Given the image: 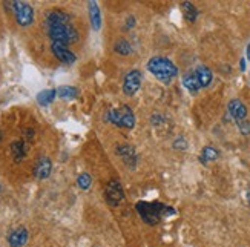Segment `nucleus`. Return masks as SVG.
Instances as JSON below:
<instances>
[{
  "label": "nucleus",
  "mask_w": 250,
  "mask_h": 247,
  "mask_svg": "<svg viewBox=\"0 0 250 247\" xmlns=\"http://www.w3.org/2000/svg\"><path fill=\"white\" fill-rule=\"evenodd\" d=\"M135 25V19L130 16V17H127V20H126V29H129V28H132Z\"/></svg>",
  "instance_id": "393cba45"
},
{
  "label": "nucleus",
  "mask_w": 250,
  "mask_h": 247,
  "mask_svg": "<svg viewBox=\"0 0 250 247\" xmlns=\"http://www.w3.org/2000/svg\"><path fill=\"white\" fill-rule=\"evenodd\" d=\"M104 118L109 123L118 126V127H126V129H132L135 124V117L134 112L129 106H120L115 107V109H109L106 112Z\"/></svg>",
  "instance_id": "20e7f679"
},
{
  "label": "nucleus",
  "mask_w": 250,
  "mask_h": 247,
  "mask_svg": "<svg viewBox=\"0 0 250 247\" xmlns=\"http://www.w3.org/2000/svg\"><path fill=\"white\" fill-rule=\"evenodd\" d=\"M173 147L175 149H181V150H184L188 147V143H186V140H184L183 137H178L175 142H173Z\"/></svg>",
  "instance_id": "b1692460"
},
{
  "label": "nucleus",
  "mask_w": 250,
  "mask_h": 247,
  "mask_svg": "<svg viewBox=\"0 0 250 247\" xmlns=\"http://www.w3.org/2000/svg\"><path fill=\"white\" fill-rule=\"evenodd\" d=\"M195 75H197L201 88H208V86L212 83V79H213L212 71L208 66H204V64H200V66L195 69Z\"/></svg>",
  "instance_id": "4468645a"
},
{
  "label": "nucleus",
  "mask_w": 250,
  "mask_h": 247,
  "mask_svg": "<svg viewBox=\"0 0 250 247\" xmlns=\"http://www.w3.org/2000/svg\"><path fill=\"white\" fill-rule=\"evenodd\" d=\"M91 183H92V178L89 174H80L77 178V185L82 190H88L91 187Z\"/></svg>",
  "instance_id": "4be33fe9"
},
{
  "label": "nucleus",
  "mask_w": 250,
  "mask_h": 247,
  "mask_svg": "<svg viewBox=\"0 0 250 247\" xmlns=\"http://www.w3.org/2000/svg\"><path fill=\"white\" fill-rule=\"evenodd\" d=\"M114 51L117 54H120V56H129L130 52H132V46H130V43L125 39H118L114 45Z\"/></svg>",
  "instance_id": "aec40b11"
},
{
  "label": "nucleus",
  "mask_w": 250,
  "mask_h": 247,
  "mask_svg": "<svg viewBox=\"0 0 250 247\" xmlns=\"http://www.w3.org/2000/svg\"><path fill=\"white\" fill-rule=\"evenodd\" d=\"M46 28L48 36L52 43L59 45H72L79 40V32L74 28L71 16L62 9H52L46 16Z\"/></svg>",
  "instance_id": "f257e3e1"
},
{
  "label": "nucleus",
  "mask_w": 250,
  "mask_h": 247,
  "mask_svg": "<svg viewBox=\"0 0 250 247\" xmlns=\"http://www.w3.org/2000/svg\"><path fill=\"white\" fill-rule=\"evenodd\" d=\"M117 155H120L122 160L125 161V163L130 167V166H135L137 163V155H135V150L134 147H130L127 144H122V146H118L117 147Z\"/></svg>",
  "instance_id": "f8f14e48"
},
{
  "label": "nucleus",
  "mask_w": 250,
  "mask_h": 247,
  "mask_svg": "<svg viewBox=\"0 0 250 247\" xmlns=\"http://www.w3.org/2000/svg\"><path fill=\"white\" fill-rule=\"evenodd\" d=\"M56 95H57L56 89H45V91H42V92L37 94V102L42 106H48V104H51L54 102Z\"/></svg>",
  "instance_id": "f3484780"
},
{
  "label": "nucleus",
  "mask_w": 250,
  "mask_h": 247,
  "mask_svg": "<svg viewBox=\"0 0 250 247\" xmlns=\"http://www.w3.org/2000/svg\"><path fill=\"white\" fill-rule=\"evenodd\" d=\"M227 111H229L230 117L238 123L243 122L247 118V107L241 100H232L229 102V106H227Z\"/></svg>",
  "instance_id": "9d476101"
},
{
  "label": "nucleus",
  "mask_w": 250,
  "mask_h": 247,
  "mask_svg": "<svg viewBox=\"0 0 250 247\" xmlns=\"http://www.w3.org/2000/svg\"><path fill=\"white\" fill-rule=\"evenodd\" d=\"M26 152H28V146L23 140H17V142L11 144V155H13L16 163H20L26 157Z\"/></svg>",
  "instance_id": "ddd939ff"
},
{
  "label": "nucleus",
  "mask_w": 250,
  "mask_h": 247,
  "mask_svg": "<svg viewBox=\"0 0 250 247\" xmlns=\"http://www.w3.org/2000/svg\"><path fill=\"white\" fill-rule=\"evenodd\" d=\"M220 157L218 150H216L213 146H206L203 147V152H201V161L203 163H208V161H213Z\"/></svg>",
  "instance_id": "412c9836"
},
{
  "label": "nucleus",
  "mask_w": 250,
  "mask_h": 247,
  "mask_svg": "<svg viewBox=\"0 0 250 247\" xmlns=\"http://www.w3.org/2000/svg\"><path fill=\"white\" fill-rule=\"evenodd\" d=\"M2 137H3V135H2V131H0V142H2Z\"/></svg>",
  "instance_id": "c85d7f7f"
},
{
  "label": "nucleus",
  "mask_w": 250,
  "mask_h": 247,
  "mask_svg": "<svg viewBox=\"0 0 250 247\" xmlns=\"http://www.w3.org/2000/svg\"><path fill=\"white\" fill-rule=\"evenodd\" d=\"M183 84L186 86V89L190 92V94H197L200 89H201V84L197 79V75H195V72H189L184 75L183 79Z\"/></svg>",
  "instance_id": "dca6fc26"
},
{
  "label": "nucleus",
  "mask_w": 250,
  "mask_h": 247,
  "mask_svg": "<svg viewBox=\"0 0 250 247\" xmlns=\"http://www.w3.org/2000/svg\"><path fill=\"white\" fill-rule=\"evenodd\" d=\"M52 170V163L48 157H40L37 158L36 165H34V175L39 180H46L51 175Z\"/></svg>",
  "instance_id": "1a4fd4ad"
},
{
  "label": "nucleus",
  "mask_w": 250,
  "mask_h": 247,
  "mask_svg": "<svg viewBox=\"0 0 250 247\" xmlns=\"http://www.w3.org/2000/svg\"><path fill=\"white\" fill-rule=\"evenodd\" d=\"M147 69L163 83H170L178 74L177 66L166 57H152L147 62Z\"/></svg>",
  "instance_id": "7ed1b4c3"
},
{
  "label": "nucleus",
  "mask_w": 250,
  "mask_h": 247,
  "mask_svg": "<svg viewBox=\"0 0 250 247\" xmlns=\"http://www.w3.org/2000/svg\"><path fill=\"white\" fill-rule=\"evenodd\" d=\"M104 198H106L107 204H111V206H118V204L125 200V192L122 187V183L118 180H111L107 183L106 189H104Z\"/></svg>",
  "instance_id": "423d86ee"
},
{
  "label": "nucleus",
  "mask_w": 250,
  "mask_h": 247,
  "mask_svg": "<svg viewBox=\"0 0 250 247\" xmlns=\"http://www.w3.org/2000/svg\"><path fill=\"white\" fill-rule=\"evenodd\" d=\"M57 94L63 100H74V99H77L79 89L74 88V86H62V88H59Z\"/></svg>",
  "instance_id": "6ab92c4d"
},
{
  "label": "nucleus",
  "mask_w": 250,
  "mask_h": 247,
  "mask_svg": "<svg viewBox=\"0 0 250 247\" xmlns=\"http://www.w3.org/2000/svg\"><path fill=\"white\" fill-rule=\"evenodd\" d=\"M11 6H13L16 21L21 28H28L29 25H32V21H34V9H32L31 5L25 2H11Z\"/></svg>",
  "instance_id": "39448f33"
},
{
  "label": "nucleus",
  "mask_w": 250,
  "mask_h": 247,
  "mask_svg": "<svg viewBox=\"0 0 250 247\" xmlns=\"http://www.w3.org/2000/svg\"><path fill=\"white\" fill-rule=\"evenodd\" d=\"M51 51L54 54V57H56L57 60H60L62 63H64V64H72V63H75V60H77L75 54L71 49H68V46H64V45L51 43Z\"/></svg>",
  "instance_id": "6e6552de"
},
{
  "label": "nucleus",
  "mask_w": 250,
  "mask_h": 247,
  "mask_svg": "<svg viewBox=\"0 0 250 247\" xmlns=\"http://www.w3.org/2000/svg\"><path fill=\"white\" fill-rule=\"evenodd\" d=\"M238 127H240L241 134H244V135H249V134H250V123H249L247 120L238 122Z\"/></svg>",
  "instance_id": "5701e85b"
},
{
  "label": "nucleus",
  "mask_w": 250,
  "mask_h": 247,
  "mask_svg": "<svg viewBox=\"0 0 250 247\" xmlns=\"http://www.w3.org/2000/svg\"><path fill=\"white\" fill-rule=\"evenodd\" d=\"M88 11H89V20H91V25L95 31H99L102 28V13H100V8L95 2H89L88 5Z\"/></svg>",
  "instance_id": "2eb2a0df"
},
{
  "label": "nucleus",
  "mask_w": 250,
  "mask_h": 247,
  "mask_svg": "<svg viewBox=\"0 0 250 247\" xmlns=\"http://www.w3.org/2000/svg\"><path fill=\"white\" fill-rule=\"evenodd\" d=\"M137 212L141 218H143L145 223H147L149 226H155L160 223L163 215L167 213H175V209L165 206L163 203H146V201H140L137 203Z\"/></svg>",
  "instance_id": "f03ea898"
},
{
  "label": "nucleus",
  "mask_w": 250,
  "mask_h": 247,
  "mask_svg": "<svg viewBox=\"0 0 250 247\" xmlns=\"http://www.w3.org/2000/svg\"><path fill=\"white\" fill-rule=\"evenodd\" d=\"M140 88H141V72L138 69L127 72L123 80V92L127 97H132L134 94L138 92Z\"/></svg>",
  "instance_id": "0eeeda50"
},
{
  "label": "nucleus",
  "mask_w": 250,
  "mask_h": 247,
  "mask_svg": "<svg viewBox=\"0 0 250 247\" xmlns=\"http://www.w3.org/2000/svg\"><path fill=\"white\" fill-rule=\"evenodd\" d=\"M181 9H183V14H184V19H186L188 21H195L198 17V11L197 8H195L190 2H183L181 3Z\"/></svg>",
  "instance_id": "a211bd4d"
},
{
  "label": "nucleus",
  "mask_w": 250,
  "mask_h": 247,
  "mask_svg": "<svg viewBox=\"0 0 250 247\" xmlns=\"http://www.w3.org/2000/svg\"><path fill=\"white\" fill-rule=\"evenodd\" d=\"M247 200H249V204H250V192L247 193Z\"/></svg>",
  "instance_id": "cd10ccee"
},
{
  "label": "nucleus",
  "mask_w": 250,
  "mask_h": 247,
  "mask_svg": "<svg viewBox=\"0 0 250 247\" xmlns=\"http://www.w3.org/2000/svg\"><path fill=\"white\" fill-rule=\"evenodd\" d=\"M29 233L25 227H19L8 235V244L11 247H23L28 243Z\"/></svg>",
  "instance_id": "9b49d317"
},
{
  "label": "nucleus",
  "mask_w": 250,
  "mask_h": 247,
  "mask_svg": "<svg viewBox=\"0 0 250 247\" xmlns=\"http://www.w3.org/2000/svg\"><path fill=\"white\" fill-rule=\"evenodd\" d=\"M240 63H241V71L244 72V71H246V60H244V59H241V62H240Z\"/></svg>",
  "instance_id": "a878e982"
},
{
  "label": "nucleus",
  "mask_w": 250,
  "mask_h": 247,
  "mask_svg": "<svg viewBox=\"0 0 250 247\" xmlns=\"http://www.w3.org/2000/svg\"><path fill=\"white\" fill-rule=\"evenodd\" d=\"M247 60H250V43L247 45Z\"/></svg>",
  "instance_id": "bb28decb"
}]
</instances>
